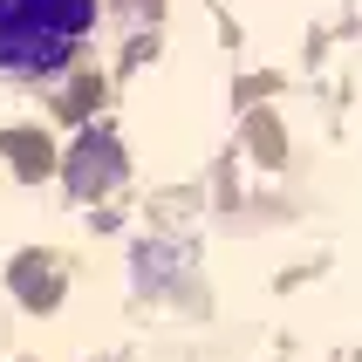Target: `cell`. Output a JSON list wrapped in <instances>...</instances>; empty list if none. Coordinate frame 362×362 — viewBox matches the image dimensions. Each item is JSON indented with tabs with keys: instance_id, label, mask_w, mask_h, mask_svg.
I'll list each match as a JSON object with an SVG mask.
<instances>
[{
	"instance_id": "6da1fadb",
	"label": "cell",
	"mask_w": 362,
	"mask_h": 362,
	"mask_svg": "<svg viewBox=\"0 0 362 362\" xmlns=\"http://www.w3.org/2000/svg\"><path fill=\"white\" fill-rule=\"evenodd\" d=\"M96 28V0H0V76H55Z\"/></svg>"
}]
</instances>
